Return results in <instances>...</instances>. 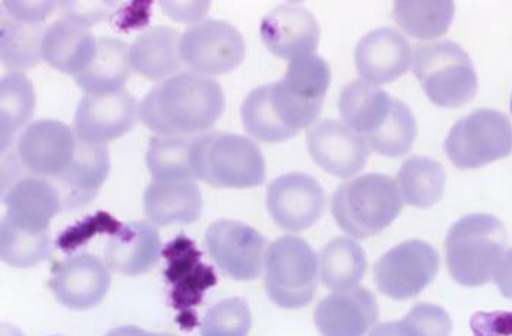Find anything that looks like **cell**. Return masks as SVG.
I'll list each match as a JSON object with an SVG mask.
<instances>
[{
  "instance_id": "ac0fdd59",
  "label": "cell",
  "mask_w": 512,
  "mask_h": 336,
  "mask_svg": "<svg viewBox=\"0 0 512 336\" xmlns=\"http://www.w3.org/2000/svg\"><path fill=\"white\" fill-rule=\"evenodd\" d=\"M355 62L360 78L378 87L397 81L409 72L413 65V50L397 30L378 28L360 38Z\"/></svg>"
},
{
  "instance_id": "ee69618b",
  "label": "cell",
  "mask_w": 512,
  "mask_h": 336,
  "mask_svg": "<svg viewBox=\"0 0 512 336\" xmlns=\"http://www.w3.org/2000/svg\"><path fill=\"white\" fill-rule=\"evenodd\" d=\"M511 112H512V98H511Z\"/></svg>"
},
{
  "instance_id": "e575fe53",
  "label": "cell",
  "mask_w": 512,
  "mask_h": 336,
  "mask_svg": "<svg viewBox=\"0 0 512 336\" xmlns=\"http://www.w3.org/2000/svg\"><path fill=\"white\" fill-rule=\"evenodd\" d=\"M50 233H30L2 221L0 256L12 268H33L50 255Z\"/></svg>"
},
{
  "instance_id": "d4e9b609",
  "label": "cell",
  "mask_w": 512,
  "mask_h": 336,
  "mask_svg": "<svg viewBox=\"0 0 512 336\" xmlns=\"http://www.w3.org/2000/svg\"><path fill=\"white\" fill-rule=\"evenodd\" d=\"M179 31L151 27L139 34L129 49L132 69L151 81L172 78L182 68Z\"/></svg>"
},
{
  "instance_id": "8992f818",
  "label": "cell",
  "mask_w": 512,
  "mask_h": 336,
  "mask_svg": "<svg viewBox=\"0 0 512 336\" xmlns=\"http://www.w3.org/2000/svg\"><path fill=\"white\" fill-rule=\"evenodd\" d=\"M265 290L283 309L297 310L314 300L318 287V256L296 236L274 240L265 252Z\"/></svg>"
},
{
  "instance_id": "7c38bea8",
  "label": "cell",
  "mask_w": 512,
  "mask_h": 336,
  "mask_svg": "<svg viewBox=\"0 0 512 336\" xmlns=\"http://www.w3.org/2000/svg\"><path fill=\"white\" fill-rule=\"evenodd\" d=\"M77 145V133L65 123L37 120L18 136L17 157L33 176L52 182L71 166Z\"/></svg>"
},
{
  "instance_id": "7402d4cb",
  "label": "cell",
  "mask_w": 512,
  "mask_h": 336,
  "mask_svg": "<svg viewBox=\"0 0 512 336\" xmlns=\"http://www.w3.org/2000/svg\"><path fill=\"white\" fill-rule=\"evenodd\" d=\"M104 255L107 268L126 277H137L160 261V234L153 225L144 221L120 225L113 231Z\"/></svg>"
},
{
  "instance_id": "30bf717a",
  "label": "cell",
  "mask_w": 512,
  "mask_h": 336,
  "mask_svg": "<svg viewBox=\"0 0 512 336\" xmlns=\"http://www.w3.org/2000/svg\"><path fill=\"white\" fill-rule=\"evenodd\" d=\"M439 271L438 252L426 242L410 240L388 250L375 265L379 291L393 300L419 296Z\"/></svg>"
},
{
  "instance_id": "836d02e7",
  "label": "cell",
  "mask_w": 512,
  "mask_h": 336,
  "mask_svg": "<svg viewBox=\"0 0 512 336\" xmlns=\"http://www.w3.org/2000/svg\"><path fill=\"white\" fill-rule=\"evenodd\" d=\"M194 138L154 136L145 163L154 180H192L191 151Z\"/></svg>"
},
{
  "instance_id": "d6a6232c",
  "label": "cell",
  "mask_w": 512,
  "mask_h": 336,
  "mask_svg": "<svg viewBox=\"0 0 512 336\" xmlns=\"http://www.w3.org/2000/svg\"><path fill=\"white\" fill-rule=\"evenodd\" d=\"M394 21L398 27L419 40L444 36L455 15L454 2H395Z\"/></svg>"
},
{
  "instance_id": "4dcf8cb0",
  "label": "cell",
  "mask_w": 512,
  "mask_h": 336,
  "mask_svg": "<svg viewBox=\"0 0 512 336\" xmlns=\"http://www.w3.org/2000/svg\"><path fill=\"white\" fill-rule=\"evenodd\" d=\"M365 252L355 240L338 237L322 249L319 269L325 287L334 291L352 290L366 272Z\"/></svg>"
},
{
  "instance_id": "b9f144b4",
  "label": "cell",
  "mask_w": 512,
  "mask_h": 336,
  "mask_svg": "<svg viewBox=\"0 0 512 336\" xmlns=\"http://www.w3.org/2000/svg\"><path fill=\"white\" fill-rule=\"evenodd\" d=\"M493 281L498 287L499 293L505 299L512 301V247L502 255L501 261L496 266Z\"/></svg>"
},
{
  "instance_id": "f546056e",
  "label": "cell",
  "mask_w": 512,
  "mask_h": 336,
  "mask_svg": "<svg viewBox=\"0 0 512 336\" xmlns=\"http://www.w3.org/2000/svg\"><path fill=\"white\" fill-rule=\"evenodd\" d=\"M0 33V55L2 65L15 72L34 68L43 60V38L47 27L44 24L18 21L2 17Z\"/></svg>"
},
{
  "instance_id": "74e56055",
  "label": "cell",
  "mask_w": 512,
  "mask_h": 336,
  "mask_svg": "<svg viewBox=\"0 0 512 336\" xmlns=\"http://www.w3.org/2000/svg\"><path fill=\"white\" fill-rule=\"evenodd\" d=\"M252 326L251 309L240 297L214 304L201 322V336H248Z\"/></svg>"
},
{
  "instance_id": "f1b7e54d",
  "label": "cell",
  "mask_w": 512,
  "mask_h": 336,
  "mask_svg": "<svg viewBox=\"0 0 512 336\" xmlns=\"http://www.w3.org/2000/svg\"><path fill=\"white\" fill-rule=\"evenodd\" d=\"M36 109L33 84L22 72H9L0 79V126L2 151L11 147L18 132L30 122Z\"/></svg>"
},
{
  "instance_id": "f35d334b",
  "label": "cell",
  "mask_w": 512,
  "mask_h": 336,
  "mask_svg": "<svg viewBox=\"0 0 512 336\" xmlns=\"http://www.w3.org/2000/svg\"><path fill=\"white\" fill-rule=\"evenodd\" d=\"M65 18L72 19L84 27L99 24L112 11L110 2H62L59 3Z\"/></svg>"
},
{
  "instance_id": "1f68e13d",
  "label": "cell",
  "mask_w": 512,
  "mask_h": 336,
  "mask_svg": "<svg viewBox=\"0 0 512 336\" xmlns=\"http://www.w3.org/2000/svg\"><path fill=\"white\" fill-rule=\"evenodd\" d=\"M447 174L438 161L412 157L398 171L397 185L403 201L416 208H431L444 193Z\"/></svg>"
},
{
  "instance_id": "e0dca14e",
  "label": "cell",
  "mask_w": 512,
  "mask_h": 336,
  "mask_svg": "<svg viewBox=\"0 0 512 336\" xmlns=\"http://www.w3.org/2000/svg\"><path fill=\"white\" fill-rule=\"evenodd\" d=\"M261 38L274 56L293 60L316 55L321 28L308 9L286 3L265 15L261 22Z\"/></svg>"
},
{
  "instance_id": "484cf974",
  "label": "cell",
  "mask_w": 512,
  "mask_h": 336,
  "mask_svg": "<svg viewBox=\"0 0 512 336\" xmlns=\"http://www.w3.org/2000/svg\"><path fill=\"white\" fill-rule=\"evenodd\" d=\"M393 106L394 98L363 79L347 84L338 100L343 122L365 139L385 125Z\"/></svg>"
},
{
  "instance_id": "d590c367",
  "label": "cell",
  "mask_w": 512,
  "mask_h": 336,
  "mask_svg": "<svg viewBox=\"0 0 512 336\" xmlns=\"http://www.w3.org/2000/svg\"><path fill=\"white\" fill-rule=\"evenodd\" d=\"M416 136L417 123L412 110L403 101L394 100L393 112L385 125L365 141L378 154L398 158L412 150Z\"/></svg>"
},
{
  "instance_id": "9c48e42d",
  "label": "cell",
  "mask_w": 512,
  "mask_h": 336,
  "mask_svg": "<svg viewBox=\"0 0 512 336\" xmlns=\"http://www.w3.org/2000/svg\"><path fill=\"white\" fill-rule=\"evenodd\" d=\"M245 53V38L227 21L205 19L180 38L183 63L199 75L229 74L243 62Z\"/></svg>"
},
{
  "instance_id": "5bb4252c",
  "label": "cell",
  "mask_w": 512,
  "mask_h": 336,
  "mask_svg": "<svg viewBox=\"0 0 512 336\" xmlns=\"http://www.w3.org/2000/svg\"><path fill=\"white\" fill-rule=\"evenodd\" d=\"M139 104L128 91L107 95L85 94L75 113L74 129L82 142L106 145L137 125Z\"/></svg>"
},
{
  "instance_id": "7a4b0ae2",
  "label": "cell",
  "mask_w": 512,
  "mask_h": 336,
  "mask_svg": "<svg viewBox=\"0 0 512 336\" xmlns=\"http://www.w3.org/2000/svg\"><path fill=\"white\" fill-rule=\"evenodd\" d=\"M191 166L195 179L220 189L261 186L267 176L258 145L235 133L210 132L194 138Z\"/></svg>"
},
{
  "instance_id": "ab89813d",
  "label": "cell",
  "mask_w": 512,
  "mask_h": 336,
  "mask_svg": "<svg viewBox=\"0 0 512 336\" xmlns=\"http://www.w3.org/2000/svg\"><path fill=\"white\" fill-rule=\"evenodd\" d=\"M470 326L473 336H512V312H479Z\"/></svg>"
},
{
  "instance_id": "d6986e66",
  "label": "cell",
  "mask_w": 512,
  "mask_h": 336,
  "mask_svg": "<svg viewBox=\"0 0 512 336\" xmlns=\"http://www.w3.org/2000/svg\"><path fill=\"white\" fill-rule=\"evenodd\" d=\"M3 204L2 221L30 233H50V223L63 208L56 186L37 176L24 177L9 187L3 192Z\"/></svg>"
},
{
  "instance_id": "4316f807",
  "label": "cell",
  "mask_w": 512,
  "mask_h": 336,
  "mask_svg": "<svg viewBox=\"0 0 512 336\" xmlns=\"http://www.w3.org/2000/svg\"><path fill=\"white\" fill-rule=\"evenodd\" d=\"M131 74L129 47L119 38L100 37L93 62L74 78L85 94L107 95L122 91Z\"/></svg>"
},
{
  "instance_id": "2e32d148",
  "label": "cell",
  "mask_w": 512,
  "mask_h": 336,
  "mask_svg": "<svg viewBox=\"0 0 512 336\" xmlns=\"http://www.w3.org/2000/svg\"><path fill=\"white\" fill-rule=\"evenodd\" d=\"M110 284L106 263L90 253H81L55 265L50 288L68 309L88 310L99 306L109 293Z\"/></svg>"
},
{
  "instance_id": "4fadbf2b",
  "label": "cell",
  "mask_w": 512,
  "mask_h": 336,
  "mask_svg": "<svg viewBox=\"0 0 512 336\" xmlns=\"http://www.w3.org/2000/svg\"><path fill=\"white\" fill-rule=\"evenodd\" d=\"M325 205L324 189L309 174H284L268 186V212L274 223L283 230L293 233L308 230L318 223Z\"/></svg>"
},
{
  "instance_id": "7bdbcfd3",
  "label": "cell",
  "mask_w": 512,
  "mask_h": 336,
  "mask_svg": "<svg viewBox=\"0 0 512 336\" xmlns=\"http://www.w3.org/2000/svg\"><path fill=\"white\" fill-rule=\"evenodd\" d=\"M106 336H173L170 334H154V332H147L144 329L138 328L134 325L119 326V328L112 329L107 332Z\"/></svg>"
},
{
  "instance_id": "ffe728a7",
  "label": "cell",
  "mask_w": 512,
  "mask_h": 336,
  "mask_svg": "<svg viewBox=\"0 0 512 336\" xmlns=\"http://www.w3.org/2000/svg\"><path fill=\"white\" fill-rule=\"evenodd\" d=\"M378 312L374 294L356 287L319 301L314 319L322 336H365L378 320Z\"/></svg>"
},
{
  "instance_id": "9a60e30c",
  "label": "cell",
  "mask_w": 512,
  "mask_h": 336,
  "mask_svg": "<svg viewBox=\"0 0 512 336\" xmlns=\"http://www.w3.org/2000/svg\"><path fill=\"white\" fill-rule=\"evenodd\" d=\"M308 150L319 167L341 179L362 171L371 154L365 138L340 120H322L312 126Z\"/></svg>"
},
{
  "instance_id": "277c9868",
  "label": "cell",
  "mask_w": 512,
  "mask_h": 336,
  "mask_svg": "<svg viewBox=\"0 0 512 336\" xmlns=\"http://www.w3.org/2000/svg\"><path fill=\"white\" fill-rule=\"evenodd\" d=\"M403 196L393 177L371 173L335 190L331 211L335 223L353 239H368L394 223Z\"/></svg>"
},
{
  "instance_id": "8d00e7d4",
  "label": "cell",
  "mask_w": 512,
  "mask_h": 336,
  "mask_svg": "<svg viewBox=\"0 0 512 336\" xmlns=\"http://www.w3.org/2000/svg\"><path fill=\"white\" fill-rule=\"evenodd\" d=\"M453 320L442 307L416 304L400 322L381 323L369 336H450Z\"/></svg>"
},
{
  "instance_id": "8fae6325",
  "label": "cell",
  "mask_w": 512,
  "mask_h": 336,
  "mask_svg": "<svg viewBox=\"0 0 512 336\" xmlns=\"http://www.w3.org/2000/svg\"><path fill=\"white\" fill-rule=\"evenodd\" d=\"M205 246L220 271L236 281H252L261 275L265 261V237L239 221H216L205 231Z\"/></svg>"
},
{
  "instance_id": "ba28073f",
  "label": "cell",
  "mask_w": 512,
  "mask_h": 336,
  "mask_svg": "<svg viewBox=\"0 0 512 336\" xmlns=\"http://www.w3.org/2000/svg\"><path fill=\"white\" fill-rule=\"evenodd\" d=\"M455 167L472 170L512 154V123L507 114L479 109L453 126L444 142Z\"/></svg>"
},
{
  "instance_id": "60d3db41",
  "label": "cell",
  "mask_w": 512,
  "mask_h": 336,
  "mask_svg": "<svg viewBox=\"0 0 512 336\" xmlns=\"http://www.w3.org/2000/svg\"><path fill=\"white\" fill-rule=\"evenodd\" d=\"M58 3L55 2H3V12L18 21L44 24L53 14Z\"/></svg>"
},
{
  "instance_id": "cb8c5ba5",
  "label": "cell",
  "mask_w": 512,
  "mask_h": 336,
  "mask_svg": "<svg viewBox=\"0 0 512 336\" xmlns=\"http://www.w3.org/2000/svg\"><path fill=\"white\" fill-rule=\"evenodd\" d=\"M97 40L84 25L68 18L59 19L44 34L43 60L56 71L77 76L96 57Z\"/></svg>"
},
{
  "instance_id": "603a6c76",
  "label": "cell",
  "mask_w": 512,
  "mask_h": 336,
  "mask_svg": "<svg viewBox=\"0 0 512 336\" xmlns=\"http://www.w3.org/2000/svg\"><path fill=\"white\" fill-rule=\"evenodd\" d=\"M144 211L160 227L195 223L202 212L201 189L192 180H154L145 189Z\"/></svg>"
},
{
  "instance_id": "52a82bcc",
  "label": "cell",
  "mask_w": 512,
  "mask_h": 336,
  "mask_svg": "<svg viewBox=\"0 0 512 336\" xmlns=\"http://www.w3.org/2000/svg\"><path fill=\"white\" fill-rule=\"evenodd\" d=\"M331 84V68L322 57L293 60L281 81L270 84V98L280 122L295 133L314 125Z\"/></svg>"
},
{
  "instance_id": "44dd1931",
  "label": "cell",
  "mask_w": 512,
  "mask_h": 336,
  "mask_svg": "<svg viewBox=\"0 0 512 336\" xmlns=\"http://www.w3.org/2000/svg\"><path fill=\"white\" fill-rule=\"evenodd\" d=\"M110 173V155L104 145H91L78 138L77 151L68 170L52 180L59 190L63 208L90 204Z\"/></svg>"
},
{
  "instance_id": "6da1fadb",
  "label": "cell",
  "mask_w": 512,
  "mask_h": 336,
  "mask_svg": "<svg viewBox=\"0 0 512 336\" xmlns=\"http://www.w3.org/2000/svg\"><path fill=\"white\" fill-rule=\"evenodd\" d=\"M226 107L223 88L210 76L182 72L161 81L139 104V117L158 136L207 132Z\"/></svg>"
},
{
  "instance_id": "3957f363",
  "label": "cell",
  "mask_w": 512,
  "mask_h": 336,
  "mask_svg": "<svg viewBox=\"0 0 512 336\" xmlns=\"http://www.w3.org/2000/svg\"><path fill=\"white\" fill-rule=\"evenodd\" d=\"M507 246L504 224L489 214L461 218L448 231L445 250L451 277L463 287L476 288L493 280Z\"/></svg>"
},
{
  "instance_id": "5b68a950",
  "label": "cell",
  "mask_w": 512,
  "mask_h": 336,
  "mask_svg": "<svg viewBox=\"0 0 512 336\" xmlns=\"http://www.w3.org/2000/svg\"><path fill=\"white\" fill-rule=\"evenodd\" d=\"M413 72L435 106L457 109L472 101L479 81L470 56L454 41L420 44Z\"/></svg>"
},
{
  "instance_id": "83f0119b",
  "label": "cell",
  "mask_w": 512,
  "mask_h": 336,
  "mask_svg": "<svg viewBox=\"0 0 512 336\" xmlns=\"http://www.w3.org/2000/svg\"><path fill=\"white\" fill-rule=\"evenodd\" d=\"M164 255L169 259L166 275L175 285L173 299L176 306L183 309L195 306L201 301L204 291L216 284L213 271L199 262L201 256L195 250L194 243L182 237L169 244Z\"/></svg>"
}]
</instances>
